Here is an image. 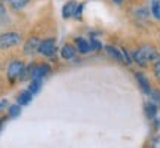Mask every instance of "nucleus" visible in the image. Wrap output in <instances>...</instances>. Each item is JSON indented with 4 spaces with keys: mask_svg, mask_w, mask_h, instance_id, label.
Returning <instances> with one entry per match:
<instances>
[{
    "mask_svg": "<svg viewBox=\"0 0 160 148\" xmlns=\"http://www.w3.org/2000/svg\"><path fill=\"white\" fill-rule=\"evenodd\" d=\"M76 55V49L71 45H64L61 49V57L64 59H73Z\"/></svg>",
    "mask_w": 160,
    "mask_h": 148,
    "instance_id": "obj_12",
    "label": "nucleus"
},
{
    "mask_svg": "<svg viewBox=\"0 0 160 148\" xmlns=\"http://www.w3.org/2000/svg\"><path fill=\"white\" fill-rule=\"evenodd\" d=\"M82 9H83V5L77 6V9H76V13H74V17H76V18H80V13H82Z\"/></svg>",
    "mask_w": 160,
    "mask_h": 148,
    "instance_id": "obj_24",
    "label": "nucleus"
},
{
    "mask_svg": "<svg viewBox=\"0 0 160 148\" xmlns=\"http://www.w3.org/2000/svg\"><path fill=\"white\" fill-rule=\"evenodd\" d=\"M51 71V67L48 64H40V65H33V77L31 79H43Z\"/></svg>",
    "mask_w": 160,
    "mask_h": 148,
    "instance_id": "obj_5",
    "label": "nucleus"
},
{
    "mask_svg": "<svg viewBox=\"0 0 160 148\" xmlns=\"http://www.w3.org/2000/svg\"><path fill=\"white\" fill-rule=\"evenodd\" d=\"M24 62L22 61H19V59H13L9 65H8V70H6V74H8V79L9 80H13L18 79V77H21V74L24 71Z\"/></svg>",
    "mask_w": 160,
    "mask_h": 148,
    "instance_id": "obj_1",
    "label": "nucleus"
},
{
    "mask_svg": "<svg viewBox=\"0 0 160 148\" xmlns=\"http://www.w3.org/2000/svg\"><path fill=\"white\" fill-rule=\"evenodd\" d=\"M42 87V79H31V83L28 86V91H31L33 93H37Z\"/></svg>",
    "mask_w": 160,
    "mask_h": 148,
    "instance_id": "obj_15",
    "label": "nucleus"
},
{
    "mask_svg": "<svg viewBox=\"0 0 160 148\" xmlns=\"http://www.w3.org/2000/svg\"><path fill=\"white\" fill-rule=\"evenodd\" d=\"M31 98H33V92L31 91H24L18 95L17 102L19 104V105H27V104L31 102Z\"/></svg>",
    "mask_w": 160,
    "mask_h": 148,
    "instance_id": "obj_10",
    "label": "nucleus"
},
{
    "mask_svg": "<svg viewBox=\"0 0 160 148\" xmlns=\"http://www.w3.org/2000/svg\"><path fill=\"white\" fill-rule=\"evenodd\" d=\"M76 9H77V2H74V0L67 2L62 7V17L65 18V19H67V18H71L76 13Z\"/></svg>",
    "mask_w": 160,
    "mask_h": 148,
    "instance_id": "obj_7",
    "label": "nucleus"
},
{
    "mask_svg": "<svg viewBox=\"0 0 160 148\" xmlns=\"http://www.w3.org/2000/svg\"><path fill=\"white\" fill-rule=\"evenodd\" d=\"M5 107H6V101L5 99H2V108H5Z\"/></svg>",
    "mask_w": 160,
    "mask_h": 148,
    "instance_id": "obj_27",
    "label": "nucleus"
},
{
    "mask_svg": "<svg viewBox=\"0 0 160 148\" xmlns=\"http://www.w3.org/2000/svg\"><path fill=\"white\" fill-rule=\"evenodd\" d=\"M55 51H57V42H55V39H46L40 43L39 52L42 53V55L51 57V55L55 53Z\"/></svg>",
    "mask_w": 160,
    "mask_h": 148,
    "instance_id": "obj_3",
    "label": "nucleus"
},
{
    "mask_svg": "<svg viewBox=\"0 0 160 148\" xmlns=\"http://www.w3.org/2000/svg\"><path fill=\"white\" fill-rule=\"evenodd\" d=\"M19 40H21V36L18 34V33H5V34H2V39H0L2 49H6V47L18 45Z\"/></svg>",
    "mask_w": 160,
    "mask_h": 148,
    "instance_id": "obj_2",
    "label": "nucleus"
},
{
    "mask_svg": "<svg viewBox=\"0 0 160 148\" xmlns=\"http://www.w3.org/2000/svg\"><path fill=\"white\" fill-rule=\"evenodd\" d=\"M150 96H151V99L154 101V104L160 105V91H151L150 92Z\"/></svg>",
    "mask_w": 160,
    "mask_h": 148,
    "instance_id": "obj_21",
    "label": "nucleus"
},
{
    "mask_svg": "<svg viewBox=\"0 0 160 148\" xmlns=\"http://www.w3.org/2000/svg\"><path fill=\"white\" fill-rule=\"evenodd\" d=\"M151 13H153L157 19H160V2L159 0H153V2H151Z\"/></svg>",
    "mask_w": 160,
    "mask_h": 148,
    "instance_id": "obj_18",
    "label": "nucleus"
},
{
    "mask_svg": "<svg viewBox=\"0 0 160 148\" xmlns=\"http://www.w3.org/2000/svg\"><path fill=\"white\" fill-rule=\"evenodd\" d=\"M132 59L137 64H139L141 67H145V65H147V58L144 57V53L141 52V49H137V51L132 52Z\"/></svg>",
    "mask_w": 160,
    "mask_h": 148,
    "instance_id": "obj_13",
    "label": "nucleus"
},
{
    "mask_svg": "<svg viewBox=\"0 0 160 148\" xmlns=\"http://www.w3.org/2000/svg\"><path fill=\"white\" fill-rule=\"evenodd\" d=\"M141 52L144 53V57L147 58V61H156L157 59V52L154 51V47L153 46H148V45H144L142 47H139Z\"/></svg>",
    "mask_w": 160,
    "mask_h": 148,
    "instance_id": "obj_8",
    "label": "nucleus"
},
{
    "mask_svg": "<svg viewBox=\"0 0 160 148\" xmlns=\"http://www.w3.org/2000/svg\"><path fill=\"white\" fill-rule=\"evenodd\" d=\"M9 2H11V5L13 9L19 11V9H22V7L27 6V3H28L30 0H9Z\"/></svg>",
    "mask_w": 160,
    "mask_h": 148,
    "instance_id": "obj_17",
    "label": "nucleus"
},
{
    "mask_svg": "<svg viewBox=\"0 0 160 148\" xmlns=\"http://www.w3.org/2000/svg\"><path fill=\"white\" fill-rule=\"evenodd\" d=\"M113 2H114L116 5H122L123 3V0H113Z\"/></svg>",
    "mask_w": 160,
    "mask_h": 148,
    "instance_id": "obj_26",
    "label": "nucleus"
},
{
    "mask_svg": "<svg viewBox=\"0 0 160 148\" xmlns=\"http://www.w3.org/2000/svg\"><path fill=\"white\" fill-rule=\"evenodd\" d=\"M91 47H92V51H99L101 49V43L97 39H91Z\"/></svg>",
    "mask_w": 160,
    "mask_h": 148,
    "instance_id": "obj_22",
    "label": "nucleus"
},
{
    "mask_svg": "<svg viewBox=\"0 0 160 148\" xmlns=\"http://www.w3.org/2000/svg\"><path fill=\"white\" fill-rule=\"evenodd\" d=\"M40 42L39 37H30L27 42H25V45H24V53L25 55H33L34 52L39 51L40 47Z\"/></svg>",
    "mask_w": 160,
    "mask_h": 148,
    "instance_id": "obj_4",
    "label": "nucleus"
},
{
    "mask_svg": "<svg viewBox=\"0 0 160 148\" xmlns=\"http://www.w3.org/2000/svg\"><path fill=\"white\" fill-rule=\"evenodd\" d=\"M153 70H154V74H156V79L160 81V59L157 58L156 62L153 64Z\"/></svg>",
    "mask_w": 160,
    "mask_h": 148,
    "instance_id": "obj_20",
    "label": "nucleus"
},
{
    "mask_svg": "<svg viewBox=\"0 0 160 148\" xmlns=\"http://www.w3.org/2000/svg\"><path fill=\"white\" fill-rule=\"evenodd\" d=\"M19 114H21V105H19L18 102L15 104V105H11V107H9V117L17 119Z\"/></svg>",
    "mask_w": 160,
    "mask_h": 148,
    "instance_id": "obj_16",
    "label": "nucleus"
},
{
    "mask_svg": "<svg viewBox=\"0 0 160 148\" xmlns=\"http://www.w3.org/2000/svg\"><path fill=\"white\" fill-rule=\"evenodd\" d=\"M135 13H137V17H139V18H145L147 15H148V11L144 9V7H141V9H137Z\"/></svg>",
    "mask_w": 160,
    "mask_h": 148,
    "instance_id": "obj_23",
    "label": "nucleus"
},
{
    "mask_svg": "<svg viewBox=\"0 0 160 148\" xmlns=\"http://www.w3.org/2000/svg\"><path fill=\"white\" fill-rule=\"evenodd\" d=\"M105 51H107V53H108L111 58H114L117 62H123V55H122V51H117L114 46H110V45L105 46Z\"/></svg>",
    "mask_w": 160,
    "mask_h": 148,
    "instance_id": "obj_11",
    "label": "nucleus"
},
{
    "mask_svg": "<svg viewBox=\"0 0 160 148\" xmlns=\"http://www.w3.org/2000/svg\"><path fill=\"white\" fill-rule=\"evenodd\" d=\"M154 121H156V123H154V126H156V129H159V127H160V120H159V119H156V120H154Z\"/></svg>",
    "mask_w": 160,
    "mask_h": 148,
    "instance_id": "obj_25",
    "label": "nucleus"
},
{
    "mask_svg": "<svg viewBox=\"0 0 160 148\" xmlns=\"http://www.w3.org/2000/svg\"><path fill=\"white\" fill-rule=\"evenodd\" d=\"M135 77H137L138 80V85L141 86V91L144 92V93H147V95H150V92H151V89H150V81L148 79L144 76L142 73H135Z\"/></svg>",
    "mask_w": 160,
    "mask_h": 148,
    "instance_id": "obj_6",
    "label": "nucleus"
},
{
    "mask_svg": "<svg viewBox=\"0 0 160 148\" xmlns=\"http://www.w3.org/2000/svg\"><path fill=\"white\" fill-rule=\"evenodd\" d=\"M145 114H147V117L148 119H156V114H157V107H156L154 104H147L145 105Z\"/></svg>",
    "mask_w": 160,
    "mask_h": 148,
    "instance_id": "obj_14",
    "label": "nucleus"
},
{
    "mask_svg": "<svg viewBox=\"0 0 160 148\" xmlns=\"http://www.w3.org/2000/svg\"><path fill=\"white\" fill-rule=\"evenodd\" d=\"M76 46H77V51L80 52V53H88L89 51H92L91 47V43L89 42H86L85 39H82V37H79V39H76Z\"/></svg>",
    "mask_w": 160,
    "mask_h": 148,
    "instance_id": "obj_9",
    "label": "nucleus"
},
{
    "mask_svg": "<svg viewBox=\"0 0 160 148\" xmlns=\"http://www.w3.org/2000/svg\"><path fill=\"white\" fill-rule=\"evenodd\" d=\"M120 51H122V55H123V61H125V64H126V65H131L132 61H133V59H132V57L128 53V51H126V49H120Z\"/></svg>",
    "mask_w": 160,
    "mask_h": 148,
    "instance_id": "obj_19",
    "label": "nucleus"
}]
</instances>
